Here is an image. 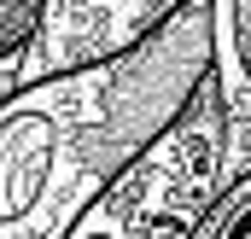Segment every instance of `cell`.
<instances>
[{
    "label": "cell",
    "mask_w": 251,
    "mask_h": 239,
    "mask_svg": "<svg viewBox=\"0 0 251 239\" xmlns=\"http://www.w3.org/2000/svg\"><path fill=\"white\" fill-rule=\"evenodd\" d=\"M210 70V0H181L123 53L0 94V239H64L70 222L176 122Z\"/></svg>",
    "instance_id": "1"
},
{
    "label": "cell",
    "mask_w": 251,
    "mask_h": 239,
    "mask_svg": "<svg viewBox=\"0 0 251 239\" xmlns=\"http://www.w3.org/2000/svg\"><path fill=\"white\" fill-rule=\"evenodd\" d=\"M216 152H222V117L204 70L176 122L70 222L64 239H187L199 204L216 187Z\"/></svg>",
    "instance_id": "2"
},
{
    "label": "cell",
    "mask_w": 251,
    "mask_h": 239,
    "mask_svg": "<svg viewBox=\"0 0 251 239\" xmlns=\"http://www.w3.org/2000/svg\"><path fill=\"white\" fill-rule=\"evenodd\" d=\"M176 6L181 0H41L35 35L18 53V82L105 59V53H123L152 24H164Z\"/></svg>",
    "instance_id": "3"
},
{
    "label": "cell",
    "mask_w": 251,
    "mask_h": 239,
    "mask_svg": "<svg viewBox=\"0 0 251 239\" xmlns=\"http://www.w3.org/2000/svg\"><path fill=\"white\" fill-rule=\"evenodd\" d=\"M210 94L222 117L216 181L251 164V0H210Z\"/></svg>",
    "instance_id": "4"
},
{
    "label": "cell",
    "mask_w": 251,
    "mask_h": 239,
    "mask_svg": "<svg viewBox=\"0 0 251 239\" xmlns=\"http://www.w3.org/2000/svg\"><path fill=\"white\" fill-rule=\"evenodd\" d=\"M187 239H251V164L210 187V198L199 204Z\"/></svg>",
    "instance_id": "5"
},
{
    "label": "cell",
    "mask_w": 251,
    "mask_h": 239,
    "mask_svg": "<svg viewBox=\"0 0 251 239\" xmlns=\"http://www.w3.org/2000/svg\"><path fill=\"white\" fill-rule=\"evenodd\" d=\"M35 18H41V0H0V59L24 53V41L35 35Z\"/></svg>",
    "instance_id": "6"
},
{
    "label": "cell",
    "mask_w": 251,
    "mask_h": 239,
    "mask_svg": "<svg viewBox=\"0 0 251 239\" xmlns=\"http://www.w3.org/2000/svg\"><path fill=\"white\" fill-rule=\"evenodd\" d=\"M12 82H18V53H6V59H0V94H6Z\"/></svg>",
    "instance_id": "7"
}]
</instances>
